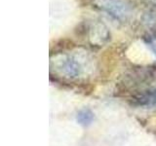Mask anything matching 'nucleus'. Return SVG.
I'll return each mask as SVG.
<instances>
[{"instance_id":"1","label":"nucleus","mask_w":156,"mask_h":146,"mask_svg":"<svg viewBox=\"0 0 156 146\" xmlns=\"http://www.w3.org/2000/svg\"><path fill=\"white\" fill-rule=\"evenodd\" d=\"M92 68V58L86 51L77 50L70 55L60 54L51 58V70L60 76L74 79Z\"/></svg>"},{"instance_id":"2","label":"nucleus","mask_w":156,"mask_h":146,"mask_svg":"<svg viewBox=\"0 0 156 146\" xmlns=\"http://www.w3.org/2000/svg\"><path fill=\"white\" fill-rule=\"evenodd\" d=\"M94 4L121 22L130 19L135 12L134 4L130 0H95Z\"/></svg>"},{"instance_id":"3","label":"nucleus","mask_w":156,"mask_h":146,"mask_svg":"<svg viewBox=\"0 0 156 146\" xmlns=\"http://www.w3.org/2000/svg\"><path fill=\"white\" fill-rule=\"evenodd\" d=\"M90 41L94 45H104L108 41L110 37V33L107 26L101 22H97L93 23L90 28Z\"/></svg>"},{"instance_id":"4","label":"nucleus","mask_w":156,"mask_h":146,"mask_svg":"<svg viewBox=\"0 0 156 146\" xmlns=\"http://www.w3.org/2000/svg\"><path fill=\"white\" fill-rule=\"evenodd\" d=\"M72 4L70 0H51V17L54 16V21H62L66 18L71 11Z\"/></svg>"},{"instance_id":"5","label":"nucleus","mask_w":156,"mask_h":146,"mask_svg":"<svg viewBox=\"0 0 156 146\" xmlns=\"http://www.w3.org/2000/svg\"><path fill=\"white\" fill-rule=\"evenodd\" d=\"M76 120L80 125L87 127L92 124V122L94 121V113L90 109H82L77 113Z\"/></svg>"},{"instance_id":"6","label":"nucleus","mask_w":156,"mask_h":146,"mask_svg":"<svg viewBox=\"0 0 156 146\" xmlns=\"http://www.w3.org/2000/svg\"><path fill=\"white\" fill-rule=\"evenodd\" d=\"M148 46L150 47L151 51L156 55V32L153 34V35L150 36L149 40H148Z\"/></svg>"},{"instance_id":"7","label":"nucleus","mask_w":156,"mask_h":146,"mask_svg":"<svg viewBox=\"0 0 156 146\" xmlns=\"http://www.w3.org/2000/svg\"><path fill=\"white\" fill-rule=\"evenodd\" d=\"M148 101L151 102V103H153V104H156V91L154 92H152L149 96H148Z\"/></svg>"},{"instance_id":"8","label":"nucleus","mask_w":156,"mask_h":146,"mask_svg":"<svg viewBox=\"0 0 156 146\" xmlns=\"http://www.w3.org/2000/svg\"><path fill=\"white\" fill-rule=\"evenodd\" d=\"M148 2H150L151 4H153V5H155L156 6V0H147Z\"/></svg>"}]
</instances>
